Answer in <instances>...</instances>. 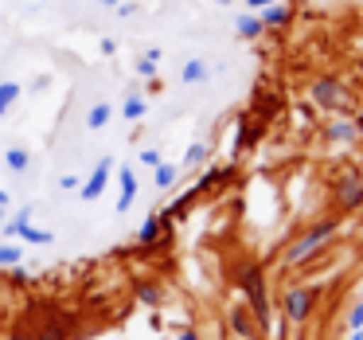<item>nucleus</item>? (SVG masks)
Here are the masks:
<instances>
[{
  "instance_id": "nucleus-1",
  "label": "nucleus",
  "mask_w": 363,
  "mask_h": 340,
  "mask_svg": "<svg viewBox=\"0 0 363 340\" xmlns=\"http://www.w3.org/2000/svg\"><path fill=\"white\" fill-rule=\"evenodd\" d=\"M340 231H344V215H324V219H316L313 227H305L293 243H285L281 251V270H293V266H305V262H313L316 254H324L332 243L340 238Z\"/></svg>"
},
{
  "instance_id": "nucleus-2",
  "label": "nucleus",
  "mask_w": 363,
  "mask_h": 340,
  "mask_svg": "<svg viewBox=\"0 0 363 340\" xmlns=\"http://www.w3.org/2000/svg\"><path fill=\"white\" fill-rule=\"evenodd\" d=\"M238 290H242V301L250 305V317L258 324V332H274V301H269V290H266V270L258 262H246L238 270Z\"/></svg>"
},
{
  "instance_id": "nucleus-3",
  "label": "nucleus",
  "mask_w": 363,
  "mask_h": 340,
  "mask_svg": "<svg viewBox=\"0 0 363 340\" xmlns=\"http://www.w3.org/2000/svg\"><path fill=\"white\" fill-rule=\"evenodd\" d=\"M308 102L324 114H352V90L336 75H316L308 82Z\"/></svg>"
},
{
  "instance_id": "nucleus-4",
  "label": "nucleus",
  "mask_w": 363,
  "mask_h": 340,
  "mask_svg": "<svg viewBox=\"0 0 363 340\" xmlns=\"http://www.w3.org/2000/svg\"><path fill=\"white\" fill-rule=\"evenodd\" d=\"M316 305H320V285H289L281 293V317L289 324H297V329L313 321Z\"/></svg>"
},
{
  "instance_id": "nucleus-5",
  "label": "nucleus",
  "mask_w": 363,
  "mask_h": 340,
  "mask_svg": "<svg viewBox=\"0 0 363 340\" xmlns=\"http://www.w3.org/2000/svg\"><path fill=\"white\" fill-rule=\"evenodd\" d=\"M113 172H118V165H113V157H102V160L94 165V172H90V176H82V184H79V199H86V204H94V199L102 196L106 188H110Z\"/></svg>"
},
{
  "instance_id": "nucleus-6",
  "label": "nucleus",
  "mask_w": 363,
  "mask_h": 340,
  "mask_svg": "<svg viewBox=\"0 0 363 340\" xmlns=\"http://www.w3.org/2000/svg\"><path fill=\"white\" fill-rule=\"evenodd\" d=\"M363 207V176L359 172H344L336 184V212L340 215H352Z\"/></svg>"
},
{
  "instance_id": "nucleus-7",
  "label": "nucleus",
  "mask_w": 363,
  "mask_h": 340,
  "mask_svg": "<svg viewBox=\"0 0 363 340\" xmlns=\"http://www.w3.org/2000/svg\"><path fill=\"white\" fill-rule=\"evenodd\" d=\"M227 329H230V336H235V340H250L254 332H258V324H254L250 305H246V301H230V305H227Z\"/></svg>"
},
{
  "instance_id": "nucleus-8",
  "label": "nucleus",
  "mask_w": 363,
  "mask_h": 340,
  "mask_svg": "<svg viewBox=\"0 0 363 340\" xmlns=\"http://www.w3.org/2000/svg\"><path fill=\"white\" fill-rule=\"evenodd\" d=\"M355 137H359V118H352V114H340L324 126V141L328 145H352Z\"/></svg>"
},
{
  "instance_id": "nucleus-9",
  "label": "nucleus",
  "mask_w": 363,
  "mask_h": 340,
  "mask_svg": "<svg viewBox=\"0 0 363 340\" xmlns=\"http://www.w3.org/2000/svg\"><path fill=\"white\" fill-rule=\"evenodd\" d=\"M262 133H266V126H262L258 118H250V114H242V118H238V133H235V149H230V157H242L246 149H254V145L262 141Z\"/></svg>"
},
{
  "instance_id": "nucleus-10",
  "label": "nucleus",
  "mask_w": 363,
  "mask_h": 340,
  "mask_svg": "<svg viewBox=\"0 0 363 340\" xmlns=\"http://www.w3.org/2000/svg\"><path fill=\"white\" fill-rule=\"evenodd\" d=\"M281 106L285 102H281V94H277V90H258V94L250 98V110H246V114H250V118H258L262 126H269V121L281 114Z\"/></svg>"
},
{
  "instance_id": "nucleus-11",
  "label": "nucleus",
  "mask_w": 363,
  "mask_h": 340,
  "mask_svg": "<svg viewBox=\"0 0 363 340\" xmlns=\"http://www.w3.org/2000/svg\"><path fill=\"white\" fill-rule=\"evenodd\" d=\"M258 16H262V28H266V32H285V28L293 24V16H297V12H293L289 0H274V4H266Z\"/></svg>"
},
{
  "instance_id": "nucleus-12",
  "label": "nucleus",
  "mask_w": 363,
  "mask_h": 340,
  "mask_svg": "<svg viewBox=\"0 0 363 340\" xmlns=\"http://www.w3.org/2000/svg\"><path fill=\"white\" fill-rule=\"evenodd\" d=\"M168 215L164 212H152L149 219L141 223V231H137V243L145 246V251H152V246H157V238H168Z\"/></svg>"
},
{
  "instance_id": "nucleus-13",
  "label": "nucleus",
  "mask_w": 363,
  "mask_h": 340,
  "mask_svg": "<svg viewBox=\"0 0 363 340\" xmlns=\"http://www.w3.org/2000/svg\"><path fill=\"white\" fill-rule=\"evenodd\" d=\"M113 176H118V188H121V196H118V212L125 215L129 207L137 204V192H141V180H137V172H133L129 165H121Z\"/></svg>"
},
{
  "instance_id": "nucleus-14",
  "label": "nucleus",
  "mask_w": 363,
  "mask_h": 340,
  "mask_svg": "<svg viewBox=\"0 0 363 340\" xmlns=\"http://www.w3.org/2000/svg\"><path fill=\"white\" fill-rule=\"evenodd\" d=\"M235 35H238V40H246V43L262 40V35H266V28H262L258 12H242V16L235 20Z\"/></svg>"
},
{
  "instance_id": "nucleus-15",
  "label": "nucleus",
  "mask_w": 363,
  "mask_h": 340,
  "mask_svg": "<svg viewBox=\"0 0 363 340\" xmlns=\"http://www.w3.org/2000/svg\"><path fill=\"white\" fill-rule=\"evenodd\" d=\"M180 79H184V87H203V82L211 79V63H207V59H188V63L180 67Z\"/></svg>"
},
{
  "instance_id": "nucleus-16",
  "label": "nucleus",
  "mask_w": 363,
  "mask_h": 340,
  "mask_svg": "<svg viewBox=\"0 0 363 340\" xmlns=\"http://www.w3.org/2000/svg\"><path fill=\"white\" fill-rule=\"evenodd\" d=\"M180 176H184V168L172 165V160H164L160 168H152V184H157V192H172L176 184H180Z\"/></svg>"
},
{
  "instance_id": "nucleus-17",
  "label": "nucleus",
  "mask_w": 363,
  "mask_h": 340,
  "mask_svg": "<svg viewBox=\"0 0 363 340\" xmlns=\"http://www.w3.org/2000/svg\"><path fill=\"white\" fill-rule=\"evenodd\" d=\"M207 160H211V145H207V141H196L188 153H184L180 168H184V172H196V168H203Z\"/></svg>"
},
{
  "instance_id": "nucleus-18",
  "label": "nucleus",
  "mask_w": 363,
  "mask_h": 340,
  "mask_svg": "<svg viewBox=\"0 0 363 340\" xmlns=\"http://www.w3.org/2000/svg\"><path fill=\"white\" fill-rule=\"evenodd\" d=\"M110 121H113V106H110V102H94V106L86 110V129H90V133L106 129Z\"/></svg>"
},
{
  "instance_id": "nucleus-19",
  "label": "nucleus",
  "mask_w": 363,
  "mask_h": 340,
  "mask_svg": "<svg viewBox=\"0 0 363 340\" xmlns=\"http://www.w3.org/2000/svg\"><path fill=\"white\" fill-rule=\"evenodd\" d=\"M160 59H164V51H160V48H149V51H141V59L133 63V71L141 75V79H157Z\"/></svg>"
},
{
  "instance_id": "nucleus-20",
  "label": "nucleus",
  "mask_w": 363,
  "mask_h": 340,
  "mask_svg": "<svg viewBox=\"0 0 363 340\" xmlns=\"http://www.w3.org/2000/svg\"><path fill=\"white\" fill-rule=\"evenodd\" d=\"M145 114H149V102H145V98L137 94V90H129L125 102H121V118H125V121H141Z\"/></svg>"
},
{
  "instance_id": "nucleus-21",
  "label": "nucleus",
  "mask_w": 363,
  "mask_h": 340,
  "mask_svg": "<svg viewBox=\"0 0 363 340\" xmlns=\"http://www.w3.org/2000/svg\"><path fill=\"white\" fill-rule=\"evenodd\" d=\"M4 165H9V172L24 176L28 168H32V153H28V149H20V145H12V149L4 153Z\"/></svg>"
},
{
  "instance_id": "nucleus-22",
  "label": "nucleus",
  "mask_w": 363,
  "mask_h": 340,
  "mask_svg": "<svg viewBox=\"0 0 363 340\" xmlns=\"http://www.w3.org/2000/svg\"><path fill=\"white\" fill-rule=\"evenodd\" d=\"M133 293H137L141 305H160V301H164V290H160L157 282H149V278H141V282L133 285Z\"/></svg>"
},
{
  "instance_id": "nucleus-23",
  "label": "nucleus",
  "mask_w": 363,
  "mask_h": 340,
  "mask_svg": "<svg viewBox=\"0 0 363 340\" xmlns=\"http://www.w3.org/2000/svg\"><path fill=\"white\" fill-rule=\"evenodd\" d=\"M16 238H24V243H32V246H51V243H55V231H43V227L24 223V227L16 231Z\"/></svg>"
},
{
  "instance_id": "nucleus-24",
  "label": "nucleus",
  "mask_w": 363,
  "mask_h": 340,
  "mask_svg": "<svg viewBox=\"0 0 363 340\" xmlns=\"http://www.w3.org/2000/svg\"><path fill=\"white\" fill-rule=\"evenodd\" d=\"M20 262H24V251H20L16 243H4V238H0V266L9 270V266H20Z\"/></svg>"
},
{
  "instance_id": "nucleus-25",
  "label": "nucleus",
  "mask_w": 363,
  "mask_h": 340,
  "mask_svg": "<svg viewBox=\"0 0 363 340\" xmlns=\"http://www.w3.org/2000/svg\"><path fill=\"white\" fill-rule=\"evenodd\" d=\"M40 278L32 274V270H24V266H9V285H16V290H28V285H35Z\"/></svg>"
},
{
  "instance_id": "nucleus-26",
  "label": "nucleus",
  "mask_w": 363,
  "mask_h": 340,
  "mask_svg": "<svg viewBox=\"0 0 363 340\" xmlns=\"http://www.w3.org/2000/svg\"><path fill=\"white\" fill-rule=\"evenodd\" d=\"M35 336L40 340H71V329H67V324H40V329H35Z\"/></svg>"
},
{
  "instance_id": "nucleus-27",
  "label": "nucleus",
  "mask_w": 363,
  "mask_h": 340,
  "mask_svg": "<svg viewBox=\"0 0 363 340\" xmlns=\"http://www.w3.org/2000/svg\"><path fill=\"white\" fill-rule=\"evenodd\" d=\"M344 329H363V301H352V309L344 313Z\"/></svg>"
},
{
  "instance_id": "nucleus-28",
  "label": "nucleus",
  "mask_w": 363,
  "mask_h": 340,
  "mask_svg": "<svg viewBox=\"0 0 363 340\" xmlns=\"http://www.w3.org/2000/svg\"><path fill=\"white\" fill-rule=\"evenodd\" d=\"M137 160H141L145 168H160V165H164V149H157V145H152V149H141V157H137Z\"/></svg>"
},
{
  "instance_id": "nucleus-29",
  "label": "nucleus",
  "mask_w": 363,
  "mask_h": 340,
  "mask_svg": "<svg viewBox=\"0 0 363 340\" xmlns=\"http://www.w3.org/2000/svg\"><path fill=\"white\" fill-rule=\"evenodd\" d=\"M20 94H24V87H20V82H0V98H4L9 106H16Z\"/></svg>"
},
{
  "instance_id": "nucleus-30",
  "label": "nucleus",
  "mask_w": 363,
  "mask_h": 340,
  "mask_svg": "<svg viewBox=\"0 0 363 340\" xmlns=\"http://www.w3.org/2000/svg\"><path fill=\"white\" fill-rule=\"evenodd\" d=\"M297 118L301 121H316V106L313 102H297Z\"/></svg>"
},
{
  "instance_id": "nucleus-31",
  "label": "nucleus",
  "mask_w": 363,
  "mask_h": 340,
  "mask_svg": "<svg viewBox=\"0 0 363 340\" xmlns=\"http://www.w3.org/2000/svg\"><path fill=\"white\" fill-rule=\"evenodd\" d=\"M79 184H82V176H63V180H59V192H74V196H79Z\"/></svg>"
},
{
  "instance_id": "nucleus-32",
  "label": "nucleus",
  "mask_w": 363,
  "mask_h": 340,
  "mask_svg": "<svg viewBox=\"0 0 363 340\" xmlns=\"http://www.w3.org/2000/svg\"><path fill=\"white\" fill-rule=\"evenodd\" d=\"M172 340H203V336H199V329H196V324H188V329H180Z\"/></svg>"
},
{
  "instance_id": "nucleus-33",
  "label": "nucleus",
  "mask_w": 363,
  "mask_h": 340,
  "mask_svg": "<svg viewBox=\"0 0 363 340\" xmlns=\"http://www.w3.org/2000/svg\"><path fill=\"white\" fill-rule=\"evenodd\" d=\"M98 51H102V55H118V40H110V35H106V40L98 43Z\"/></svg>"
},
{
  "instance_id": "nucleus-34",
  "label": "nucleus",
  "mask_w": 363,
  "mask_h": 340,
  "mask_svg": "<svg viewBox=\"0 0 363 340\" xmlns=\"http://www.w3.org/2000/svg\"><path fill=\"white\" fill-rule=\"evenodd\" d=\"M9 340H40V336H35V329H32V332H28V329H12Z\"/></svg>"
},
{
  "instance_id": "nucleus-35",
  "label": "nucleus",
  "mask_w": 363,
  "mask_h": 340,
  "mask_svg": "<svg viewBox=\"0 0 363 340\" xmlns=\"http://www.w3.org/2000/svg\"><path fill=\"white\" fill-rule=\"evenodd\" d=\"M266 4H274V0H246V9H250V12H262Z\"/></svg>"
},
{
  "instance_id": "nucleus-36",
  "label": "nucleus",
  "mask_w": 363,
  "mask_h": 340,
  "mask_svg": "<svg viewBox=\"0 0 363 340\" xmlns=\"http://www.w3.org/2000/svg\"><path fill=\"white\" fill-rule=\"evenodd\" d=\"M0 212H12V196L4 188H0Z\"/></svg>"
},
{
  "instance_id": "nucleus-37",
  "label": "nucleus",
  "mask_w": 363,
  "mask_h": 340,
  "mask_svg": "<svg viewBox=\"0 0 363 340\" xmlns=\"http://www.w3.org/2000/svg\"><path fill=\"white\" fill-rule=\"evenodd\" d=\"M145 87H149V94H160V90H164V87H160V79H145Z\"/></svg>"
},
{
  "instance_id": "nucleus-38",
  "label": "nucleus",
  "mask_w": 363,
  "mask_h": 340,
  "mask_svg": "<svg viewBox=\"0 0 363 340\" xmlns=\"http://www.w3.org/2000/svg\"><path fill=\"white\" fill-rule=\"evenodd\" d=\"M94 4H102V9H118L121 0H94Z\"/></svg>"
},
{
  "instance_id": "nucleus-39",
  "label": "nucleus",
  "mask_w": 363,
  "mask_h": 340,
  "mask_svg": "<svg viewBox=\"0 0 363 340\" xmlns=\"http://www.w3.org/2000/svg\"><path fill=\"white\" fill-rule=\"evenodd\" d=\"M9 110H12V106L4 102V98H0V118H9Z\"/></svg>"
},
{
  "instance_id": "nucleus-40",
  "label": "nucleus",
  "mask_w": 363,
  "mask_h": 340,
  "mask_svg": "<svg viewBox=\"0 0 363 340\" xmlns=\"http://www.w3.org/2000/svg\"><path fill=\"white\" fill-rule=\"evenodd\" d=\"M347 340H363V329H352V332H347Z\"/></svg>"
},
{
  "instance_id": "nucleus-41",
  "label": "nucleus",
  "mask_w": 363,
  "mask_h": 340,
  "mask_svg": "<svg viewBox=\"0 0 363 340\" xmlns=\"http://www.w3.org/2000/svg\"><path fill=\"white\" fill-rule=\"evenodd\" d=\"M4 219H9V212H0V231H4Z\"/></svg>"
},
{
  "instance_id": "nucleus-42",
  "label": "nucleus",
  "mask_w": 363,
  "mask_h": 340,
  "mask_svg": "<svg viewBox=\"0 0 363 340\" xmlns=\"http://www.w3.org/2000/svg\"><path fill=\"white\" fill-rule=\"evenodd\" d=\"M250 340H266V336H262V332H254V336H250Z\"/></svg>"
}]
</instances>
